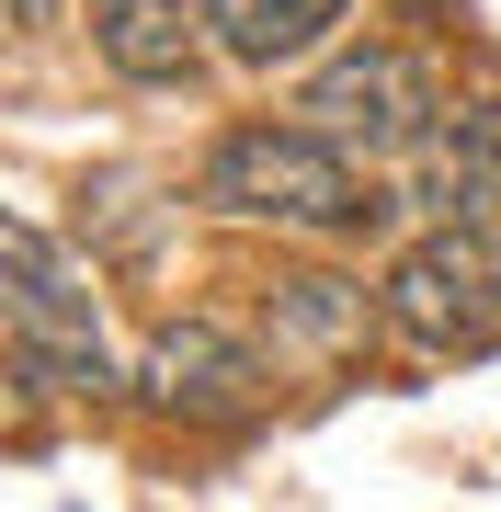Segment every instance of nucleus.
<instances>
[{"mask_svg": "<svg viewBox=\"0 0 501 512\" xmlns=\"http://www.w3.org/2000/svg\"><path fill=\"white\" fill-rule=\"evenodd\" d=\"M194 194L217 205V217H262V228H376L388 205H376V183L342 160L331 137H308L297 114H251V126H228L217 148H205Z\"/></svg>", "mask_w": 501, "mask_h": 512, "instance_id": "f257e3e1", "label": "nucleus"}, {"mask_svg": "<svg viewBox=\"0 0 501 512\" xmlns=\"http://www.w3.org/2000/svg\"><path fill=\"white\" fill-rule=\"evenodd\" d=\"M0 308H12V365L46 399H103L114 387V342H103V285L92 262H69L35 217L0 228Z\"/></svg>", "mask_w": 501, "mask_h": 512, "instance_id": "f03ea898", "label": "nucleus"}, {"mask_svg": "<svg viewBox=\"0 0 501 512\" xmlns=\"http://www.w3.org/2000/svg\"><path fill=\"white\" fill-rule=\"evenodd\" d=\"M297 126L331 137L342 160H422V148L445 137V92H433V69L410 46H342L331 69L308 80Z\"/></svg>", "mask_w": 501, "mask_h": 512, "instance_id": "7ed1b4c3", "label": "nucleus"}, {"mask_svg": "<svg viewBox=\"0 0 501 512\" xmlns=\"http://www.w3.org/2000/svg\"><path fill=\"white\" fill-rule=\"evenodd\" d=\"M376 308L410 353H490L501 342V239L490 228H422L388 262Z\"/></svg>", "mask_w": 501, "mask_h": 512, "instance_id": "20e7f679", "label": "nucleus"}, {"mask_svg": "<svg viewBox=\"0 0 501 512\" xmlns=\"http://www.w3.org/2000/svg\"><path fill=\"white\" fill-rule=\"evenodd\" d=\"M137 387H149V410H183V421H240L262 399V365L240 330L217 319H171L149 353H137Z\"/></svg>", "mask_w": 501, "mask_h": 512, "instance_id": "39448f33", "label": "nucleus"}, {"mask_svg": "<svg viewBox=\"0 0 501 512\" xmlns=\"http://www.w3.org/2000/svg\"><path fill=\"white\" fill-rule=\"evenodd\" d=\"M422 194L445 205V228H490L501 239V103L445 114V137L422 148Z\"/></svg>", "mask_w": 501, "mask_h": 512, "instance_id": "423d86ee", "label": "nucleus"}, {"mask_svg": "<svg viewBox=\"0 0 501 512\" xmlns=\"http://www.w3.org/2000/svg\"><path fill=\"white\" fill-rule=\"evenodd\" d=\"M80 12H92L103 69H126V80H183L194 69V12L183 0H80Z\"/></svg>", "mask_w": 501, "mask_h": 512, "instance_id": "0eeeda50", "label": "nucleus"}, {"mask_svg": "<svg viewBox=\"0 0 501 512\" xmlns=\"http://www.w3.org/2000/svg\"><path fill=\"white\" fill-rule=\"evenodd\" d=\"M353 342H365V285H342V274H285L274 285V353L285 365H342Z\"/></svg>", "mask_w": 501, "mask_h": 512, "instance_id": "6e6552de", "label": "nucleus"}, {"mask_svg": "<svg viewBox=\"0 0 501 512\" xmlns=\"http://www.w3.org/2000/svg\"><path fill=\"white\" fill-rule=\"evenodd\" d=\"M205 23H217V46L240 69H285L342 23V0H205Z\"/></svg>", "mask_w": 501, "mask_h": 512, "instance_id": "1a4fd4ad", "label": "nucleus"}]
</instances>
